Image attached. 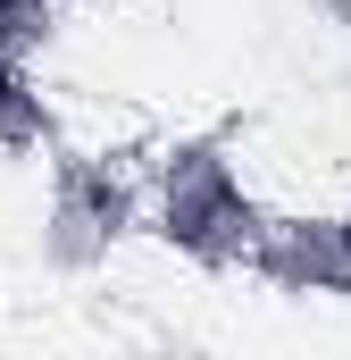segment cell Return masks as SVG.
I'll return each mask as SVG.
<instances>
[{"label": "cell", "instance_id": "5", "mask_svg": "<svg viewBox=\"0 0 351 360\" xmlns=\"http://www.w3.org/2000/svg\"><path fill=\"white\" fill-rule=\"evenodd\" d=\"M318 17H326L335 34H351V0H318Z\"/></svg>", "mask_w": 351, "mask_h": 360}, {"label": "cell", "instance_id": "6", "mask_svg": "<svg viewBox=\"0 0 351 360\" xmlns=\"http://www.w3.org/2000/svg\"><path fill=\"white\" fill-rule=\"evenodd\" d=\"M343 243H351V201H343Z\"/></svg>", "mask_w": 351, "mask_h": 360}, {"label": "cell", "instance_id": "3", "mask_svg": "<svg viewBox=\"0 0 351 360\" xmlns=\"http://www.w3.org/2000/svg\"><path fill=\"white\" fill-rule=\"evenodd\" d=\"M251 276H260L276 302H351L343 210H267Z\"/></svg>", "mask_w": 351, "mask_h": 360}, {"label": "cell", "instance_id": "1", "mask_svg": "<svg viewBox=\"0 0 351 360\" xmlns=\"http://www.w3.org/2000/svg\"><path fill=\"white\" fill-rule=\"evenodd\" d=\"M260 193H251V168H243V143L234 134H176L151 151L143 168V235L176 252L184 269H251L260 252Z\"/></svg>", "mask_w": 351, "mask_h": 360}, {"label": "cell", "instance_id": "4", "mask_svg": "<svg viewBox=\"0 0 351 360\" xmlns=\"http://www.w3.org/2000/svg\"><path fill=\"white\" fill-rule=\"evenodd\" d=\"M59 8L67 0H0V151H51L59 134L51 92L34 76V59L59 42Z\"/></svg>", "mask_w": 351, "mask_h": 360}, {"label": "cell", "instance_id": "2", "mask_svg": "<svg viewBox=\"0 0 351 360\" xmlns=\"http://www.w3.org/2000/svg\"><path fill=\"white\" fill-rule=\"evenodd\" d=\"M143 235V176L109 151H51L42 210H34V260L51 276H100Z\"/></svg>", "mask_w": 351, "mask_h": 360}]
</instances>
